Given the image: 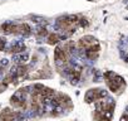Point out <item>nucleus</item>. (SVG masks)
Here are the masks:
<instances>
[{
  "label": "nucleus",
  "instance_id": "obj_1",
  "mask_svg": "<svg viewBox=\"0 0 128 121\" xmlns=\"http://www.w3.org/2000/svg\"><path fill=\"white\" fill-rule=\"evenodd\" d=\"M78 47L80 48V50L84 52L86 57L89 58V59H96L99 54V44L97 42V39H94L93 37L90 35H86L83 38L79 39V43H78Z\"/></svg>",
  "mask_w": 128,
  "mask_h": 121
},
{
  "label": "nucleus",
  "instance_id": "obj_2",
  "mask_svg": "<svg viewBox=\"0 0 128 121\" xmlns=\"http://www.w3.org/2000/svg\"><path fill=\"white\" fill-rule=\"evenodd\" d=\"M58 25L59 28L66 32V33H74L76 29L78 27H84V19L83 18H79L77 15H70V17H64V18H60L58 20Z\"/></svg>",
  "mask_w": 128,
  "mask_h": 121
},
{
  "label": "nucleus",
  "instance_id": "obj_3",
  "mask_svg": "<svg viewBox=\"0 0 128 121\" xmlns=\"http://www.w3.org/2000/svg\"><path fill=\"white\" fill-rule=\"evenodd\" d=\"M104 81H106V85L108 86V88L114 93L120 92V90H123L126 87L124 80L120 76L116 75L114 72H106L104 73Z\"/></svg>",
  "mask_w": 128,
  "mask_h": 121
},
{
  "label": "nucleus",
  "instance_id": "obj_4",
  "mask_svg": "<svg viewBox=\"0 0 128 121\" xmlns=\"http://www.w3.org/2000/svg\"><path fill=\"white\" fill-rule=\"evenodd\" d=\"M106 97V92L100 88H94V90H89L86 93V102L92 103V102H97L102 98Z\"/></svg>",
  "mask_w": 128,
  "mask_h": 121
},
{
  "label": "nucleus",
  "instance_id": "obj_5",
  "mask_svg": "<svg viewBox=\"0 0 128 121\" xmlns=\"http://www.w3.org/2000/svg\"><path fill=\"white\" fill-rule=\"evenodd\" d=\"M19 117H20V115L18 112L12 111L9 108H5L3 111V113L0 115V118H2V120H12V118H19Z\"/></svg>",
  "mask_w": 128,
  "mask_h": 121
},
{
  "label": "nucleus",
  "instance_id": "obj_6",
  "mask_svg": "<svg viewBox=\"0 0 128 121\" xmlns=\"http://www.w3.org/2000/svg\"><path fill=\"white\" fill-rule=\"evenodd\" d=\"M24 49H25V45H24L23 43L16 42V43L13 44V47L10 48V52H12V53H20V52H23Z\"/></svg>",
  "mask_w": 128,
  "mask_h": 121
},
{
  "label": "nucleus",
  "instance_id": "obj_7",
  "mask_svg": "<svg viewBox=\"0 0 128 121\" xmlns=\"http://www.w3.org/2000/svg\"><path fill=\"white\" fill-rule=\"evenodd\" d=\"M59 40H60V37H59L56 33H52V34L48 37V43H49V44H56Z\"/></svg>",
  "mask_w": 128,
  "mask_h": 121
},
{
  "label": "nucleus",
  "instance_id": "obj_8",
  "mask_svg": "<svg viewBox=\"0 0 128 121\" xmlns=\"http://www.w3.org/2000/svg\"><path fill=\"white\" fill-rule=\"evenodd\" d=\"M5 44H6V40H5L4 38H0V50H3V49H4Z\"/></svg>",
  "mask_w": 128,
  "mask_h": 121
},
{
  "label": "nucleus",
  "instance_id": "obj_9",
  "mask_svg": "<svg viewBox=\"0 0 128 121\" xmlns=\"http://www.w3.org/2000/svg\"><path fill=\"white\" fill-rule=\"evenodd\" d=\"M5 88H6V83L5 82H0V92L4 91Z\"/></svg>",
  "mask_w": 128,
  "mask_h": 121
}]
</instances>
